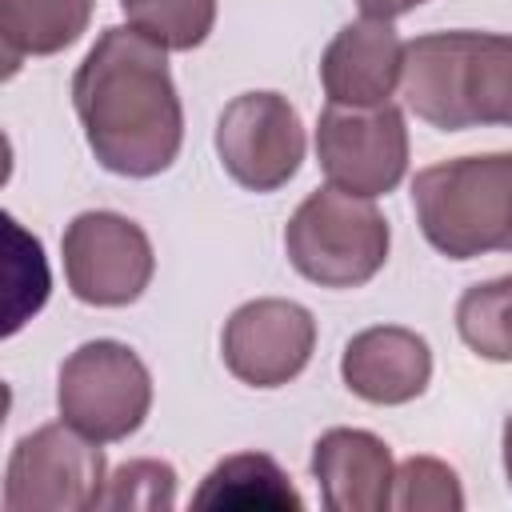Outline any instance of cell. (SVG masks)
I'll list each match as a JSON object with an SVG mask.
<instances>
[{
    "label": "cell",
    "mask_w": 512,
    "mask_h": 512,
    "mask_svg": "<svg viewBox=\"0 0 512 512\" xmlns=\"http://www.w3.org/2000/svg\"><path fill=\"white\" fill-rule=\"evenodd\" d=\"M72 104L92 156L116 176H160L184 140L168 48L132 24L104 28L72 76Z\"/></svg>",
    "instance_id": "obj_1"
},
{
    "label": "cell",
    "mask_w": 512,
    "mask_h": 512,
    "mask_svg": "<svg viewBox=\"0 0 512 512\" xmlns=\"http://www.w3.org/2000/svg\"><path fill=\"white\" fill-rule=\"evenodd\" d=\"M400 84L408 108L440 132L512 128V36L468 28L416 36Z\"/></svg>",
    "instance_id": "obj_2"
},
{
    "label": "cell",
    "mask_w": 512,
    "mask_h": 512,
    "mask_svg": "<svg viewBox=\"0 0 512 512\" xmlns=\"http://www.w3.org/2000/svg\"><path fill=\"white\" fill-rule=\"evenodd\" d=\"M412 208L424 240L448 260L512 252V152L456 156L416 172Z\"/></svg>",
    "instance_id": "obj_3"
},
{
    "label": "cell",
    "mask_w": 512,
    "mask_h": 512,
    "mask_svg": "<svg viewBox=\"0 0 512 512\" xmlns=\"http://www.w3.org/2000/svg\"><path fill=\"white\" fill-rule=\"evenodd\" d=\"M292 268L320 288H360L388 260V220L372 200L316 188L284 228Z\"/></svg>",
    "instance_id": "obj_4"
},
{
    "label": "cell",
    "mask_w": 512,
    "mask_h": 512,
    "mask_svg": "<svg viewBox=\"0 0 512 512\" xmlns=\"http://www.w3.org/2000/svg\"><path fill=\"white\" fill-rule=\"evenodd\" d=\"M60 420L96 444L128 440L152 408V376L144 360L120 340H88L56 380Z\"/></svg>",
    "instance_id": "obj_5"
},
{
    "label": "cell",
    "mask_w": 512,
    "mask_h": 512,
    "mask_svg": "<svg viewBox=\"0 0 512 512\" xmlns=\"http://www.w3.org/2000/svg\"><path fill=\"white\" fill-rule=\"evenodd\" d=\"M104 452L72 424H44L16 440L4 472L8 512H84L104 496Z\"/></svg>",
    "instance_id": "obj_6"
},
{
    "label": "cell",
    "mask_w": 512,
    "mask_h": 512,
    "mask_svg": "<svg viewBox=\"0 0 512 512\" xmlns=\"http://www.w3.org/2000/svg\"><path fill=\"white\" fill-rule=\"evenodd\" d=\"M316 160L332 188L376 200L404 180L408 128L404 112L388 100L380 108L328 104L316 120Z\"/></svg>",
    "instance_id": "obj_7"
},
{
    "label": "cell",
    "mask_w": 512,
    "mask_h": 512,
    "mask_svg": "<svg viewBox=\"0 0 512 512\" xmlns=\"http://www.w3.org/2000/svg\"><path fill=\"white\" fill-rule=\"evenodd\" d=\"M64 276L76 300L96 308H124L144 296L156 256L144 228L120 212H80L60 240Z\"/></svg>",
    "instance_id": "obj_8"
},
{
    "label": "cell",
    "mask_w": 512,
    "mask_h": 512,
    "mask_svg": "<svg viewBox=\"0 0 512 512\" xmlns=\"http://www.w3.org/2000/svg\"><path fill=\"white\" fill-rule=\"evenodd\" d=\"M216 152L224 172L248 192L284 188L304 160V128L280 92H244L216 120Z\"/></svg>",
    "instance_id": "obj_9"
},
{
    "label": "cell",
    "mask_w": 512,
    "mask_h": 512,
    "mask_svg": "<svg viewBox=\"0 0 512 512\" xmlns=\"http://www.w3.org/2000/svg\"><path fill=\"white\" fill-rule=\"evenodd\" d=\"M220 348L236 380L252 388H280L308 368L316 348V320L296 300H248L228 316Z\"/></svg>",
    "instance_id": "obj_10"
},
{
    "label": "cell",
    "mask_w": 512,
    "mask_h": 512,
    "mask_svg": "<svg viewBox=\"0 0 512 512\" xmlns=\"http://www.w3.org/2000/svg\"><path fill=\"white\" fill-rule=\"evenodd\" d=\"M404 40L392 20H356L344 24L320 60V84L328 104L344 108H380L404 80Z\"/></svg>",
    "instance_id": "obj_11"
},
{
    "label": "cell",
    "mask_w": 512,
    "mask_h": 512,
    "mask_svg": "<svg viewBox=\"0 0 512 512\" xmlns=\"http://www.w3.org/2000/svg\"><path fill=\"white\" fill-rule=\"evenodd\" d=\"M312 476L332 512H384L392 508L396 464L380 436L364 428H328L312 444Z\"/></svg>",
    "instance_id": "obj_12"
},
{
    "label": "cell",
    "mask_w": 512,
    "mask_h": 512,
    "mask_svg": "<svg viewBox=\"0 0 512 512\" xmlns=\"http://www.w3.org/2000/svg\"><path fill=\"white\" fill-rule=\"evenodd\" d=\"M340 376L348 392L368 404H408L432 380V352L412 328L376 324L348 340L340 356Z\"/></svg>",
    "instance_id": "obj_13"
},
{
    "label": "cell",
    "mask_w": 512,
    "mask_h": 512,
    "mask_svg": "<svg viewBox=\"0 0 512 512\" xmlns=\"http://www.w3.org/2000/svg\"><path fill=\"white\" fill-rule=\"evenodd\" d=\"M204 512H300L304 500L284 476V468L264 452L224 456L192 496Z\"/></svg>",
    "instance_id": "obj_14"
},
{
    "label": "cell",
    "mask_w": 512,
    "mask_h": 512,
    "mask_svg": "<svg viewBox=\"0 0 512 512\" xmlns=\"http://www.w3.org/2000/svg\"><path fill=\"white\" fill-rule=\"evenodd\" d=\"M96 0H0V48H4V76L20 68L28 56H52L72 48Z\"/></svg>",
    "instance_id": "obj_15"
},
{
    "label": "cell",
    "mask_w": 512,
    "mask_h": 512,
    "mask_svg": "<svg viewBox=\"0 0 512 512\" xmlns=\"http://www.w3.org/2000/svg\"><path fill=\"white\" fill-rule=\"evenodd\" d=\"M456 332L476 356L492 364H508L512 360V276L472 284L456 304Z\"/></svg>",
    "instance_id": "obj_16"
},
{
    "label": "cell",
    "mask_w": 512,
    "mask_h": 512,
    "mask_svg": "<svg viewBox=\"0 0 512 512\" xmlns=\"http://www.w3.org/2000/svg\"><path fill=\"white\" fill-rule=\"evenodd\" d=\"M128 24L168 52H192L216 24V0H120Z\"/></svg>",
    "instance_id": "obj_17"
},
{
    "label": "cell",
    "mask_w": 512,
    "mask_h": 512,
    "mask_svg": "<svg viewBox=\"0 0 512 512\" xmlns=\"http://www.w3.org/2000/svg\"><path fill=\"white\" fill-rule=\"evenodd\" d=\"M392 508H400V512H460L464 508V492H460L456 472L444 460L408 456L396 468Z\"/></svg>",
    "instance_id": "obj_18"
},
{
    "label": "cell",
    "mask_w": 512,
    "mask_h": 512,
    "mask_svg": "<svg viewBox=\"0 0 512 512\" xmlns=\"http://www.w3.org/2000/svg\"><path fill=\"white\" fill-rule=\"evenodd\" d=\"M176 504V472L164 460H128L120 464L100 496V508H140L164 512Z\"/></svg>",
    "instance_id": "obj_19"
},
{
    "label": "cell",
    "mask_w": 512,
    "mask_h": 512,
    "mask_svg": "<svg viewBox=\"0 0 512 512\" xmlns=\"http://www.w3.org/2000/svg\"><path fill=\"white\" fill-rule=\"evenodd\" d=\"M356 4L372 20H396V16H404V12H412V8H420L428 0H356Z\"/></svg>",
    "instance_id": "obj_20"
},
{
    "label": "cell",
    "mask_w": 512,
    "mask_h": 512,
    "mask_svg": "<svg viewBox=\"0 0 512 512\" xmlns=\"http://www.w3.org/2000/svg\"><path fill=\"white\" fill-rule=\"evenodd\" d=\"M504 472H508V488H512V416L504 420Z\"/></svg>",
    "instance_id": "obj_21"
}]
</instances>
